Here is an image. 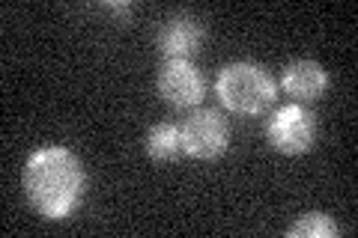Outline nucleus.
<instances>
[{
    "instance_id": "f257e3e1",
    "label": "nucleus",
    "mask_w": 358,
    "mask_h": 238,
    "mask_svg": "<svg viewBox=\"0 0 358 238\" xmlns=\"http://www.w3.org/2000/svg\"><path fill=\"white\" fill-rule=\"evenodd\" d=\"M87 188V173L78 155L66 146L36 149L24 164V191L30 206L45 221H63L78 209Z\"/></svg>"
},
{
    "instance_id": "f03ea898",
    "label": "nucleus",
    "mask_w": 358,
    "mask_h": 238,
    "mask_svg": "<svg viewBox=\"0 0 358 238\" xmlns=\"http://www.w3.org/2000/svg\"><path fill=\"white\" fill-rule=\"evenodd\" d=\"M215 93L230 113H236V117H257V113H263L275 105L278 87L263 66L239 60V63L224 66L218 72Z\"/></svg>"
},
{
    "instance_id": "7ed1b4c3",
    "label": "nucleus",
    "mask_w": 358,
    "mask_h": 238,
    "mask_svg": "<svg viewBox=\"0 0 358 238\" xmlns=\"http://www.w3.org/2000/svg\"><path fill=\"white\" fill-rule=\"evenodd\" d=\"M179 137H182L185 155L200 158V161H215L230 146V126L218 110H194L179 126Z\"/></svg>"
},
{
    "instance_id": "20e7f679",
    "label": "nucleus",
    "mask_w": 358,
    "mask_h": 238,
    "mask_svg": "<svg viewBox=\"0 0 358 238\" xmlns=\"http://www.w3.org/2000/svg\"><path fill=\"white\" fill-rule=\"evenodd\" d=\"M266 134H268V143H272L278 152L301 155L313 146V137H317V119H313V113L308 107L287 105V107L272 113Z\"/></svg>"
},
{
    "instance_id": "39448f33",
    "label": "nucleus",
    "mask_w": 358,
    "mask_h": 238,
    "mask_svg": "<svg viewBox=\"0 0 358 238\" xmlns=\"http://www.w3.org/2000/svg\"><path fill=\"white\" fill-rule=\"evenodd\" d=\"M155 89L171 107H197L203 101V75L188 60H167L155 77Z\"/></svg>"
},
{
    "instance_id": "423d86ee",
    "label": "nucleus",
    "mask_w": 358,
    "mask_h": 238,
    "mask_svg": "<svg viewBox=\"0 0 358 238\" xmlns=\"http://www.w3.org/2000/svg\"><path fill=\"white\" fill-rule=\"evenodd\" d=\"M159 54L167 60H192L197 54L200 42H203V27H200V21L192 18V15H171L159 27Z\"/></svg>"
},
{
    "instance_id": "0eeeda50",
    "label": "nucleus",
    "mask_w": 358,
    "mask_h": 238,
    "mask_svg": "<svg viewBox=\"0 0 358 238\" xmlns=\"http://www.w3.org/2000/svg\"><path fill=\"white\" fill-rule=\"evenodd\" d=\"M281 87L299 105L301 101H317L329 89V72L317 60H293L281 75Z\"/></svg>"
},
{
    "instance_id": "6e6552de",
    "label": "nucleus",
    "mask_w": 358,
    "mask_h": 238,
    "mask_svg": "<svg viewBox=\"0 0 358 238\" xmlns=\"http://www.w3.org/2000/svg\"><path fill=\"white\" fill-rule=\"evenodd\" d=\"M147 155L152 161H176L182 155V137H179V126L173 122H159L147 134Z\"/></svg>"
},
{
    "instance_id": "1a4fd4ad",
    "label": "nucleus",
    "mask_w": 358,
    "mask_h": 238,
    "mask_svg": "<svg viewBox=\"0 0 358 238\" xmlns=\"http://www.w3.org/2000/svg\"><path fill=\"white\" fill-rule=\"evenodd\" d=\"M289 238H334L338 235V223L322 211H310L305 218H299L293 226L287 230Z\"/></svg>"
}]
</instances>
